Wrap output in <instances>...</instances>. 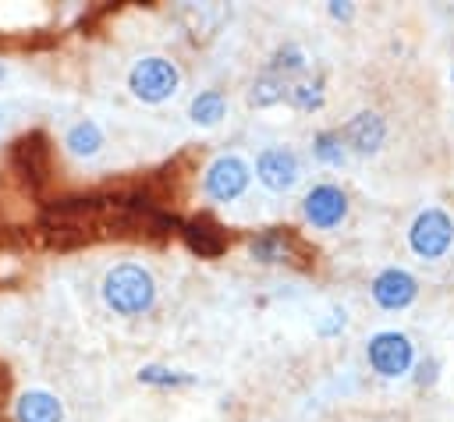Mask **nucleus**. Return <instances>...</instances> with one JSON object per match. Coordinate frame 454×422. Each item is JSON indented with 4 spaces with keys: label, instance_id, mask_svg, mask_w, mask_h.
I'll return each mask as SVG.
<instances>
[{
    "label": "nucleus",
    "instance_id": "nucleus-1",
    "mask_svg": "<svg viewBox=\"0 0 454 422\" xmlns=\"http://www.w3.org/2000/svg\"><path fill=\"white\" fill-rule=\"evenodd\" d=\"M103 305L114 316H142L156 301V280L145 266L138 262H117L103 273Z\"/></svg>",
    "mask_w": 454,
    "mask_h": 422
},
{
    "label": "nucleus",
    "instance_id": "nucleus-2",
    "mask_svg": "<svg viewBox=\"0 0 454 422\" xmlns=\"http://www.w3.org/2000/svg\"><path fill=\"white\" fill-rule=\"evenodd\" d=\"M177 85H181L177 64L160 57V53H149V57L135 60L131 71H128V89L142 103H163V99H170L177 92Z\"/></svg>",
    "mask_w": 454,
    "mask_h": 422
},
{
    "label": "nucleus",
    "instance_id": "nucleus-3",
    "mask_svg": "<svg viewBox=\"0 0 454 422\" xmlns=\"http://www.w3.org/2000/svg\"><path fill=\"white\" fill-rule=\"evenodd\" d=\"M408 245L419 259H443L454 248V216L440 206L422 209L408 227Z\"/></svg>",
    "mask_w": 454,
    "mask_h": 422
},
{
    "label": "nucleus",
    "instance_id": "nucleus-4",
    "mask_svg": "<svg viewBox=\"0 0 454 422\" xmlns=\"http://www.w3.org/2000/svg\"><path fill=\"white\" fill-rule=\"evenodd\" d=\"M365 358H369L372 372H380L387 379H397V376H404L415 365V344L401 330H380V333L369 337Z\"/></svg>",
    "mask_w": 454,
    "mask_h": 422
},
{
    "label": "nucleus",
    "instance_id": "nucleus-5",
    "mask_svg": "<svg viewBox=\"0 0 454 422\" xmlns=\"http://www.w3.org/2000/svg\"><path fill=\"white\" fill-rule=\"evenodd\" d=\"M248 181H252V167H248L241 156L227 152V156H216V160L206 167V174H202V191H206L213 202H234V199L248 188Z\"/></svg>",
    "mask_w": 454,
    "mask_h": 422
},
{
    "label": "nucleus",
    "instance_id": "nucleus-6",
    "mask_svg": "<svg viewBox=\"0 0 454 422\" xmlns=\"http://www.w3.org/2000/svg\"><path fill=\"white\" fill-rule=\"evenodd\" d=\"M255 177L270 191H291L298 184V177H301V160L287 145H270V149H262L255 156Z\"/></svg>",
    "mask_w": 454,
    "mask_h": 422
},
{
    "label": "nucleus",
    "instance_id": "nucleus-7",
    "mask_svg": "<svg viewBox=\"0 0 454 422\" xmlns=\"http://www.w3.org/2000/svg\"><path fill=\"white\" fill-rule=\"evenodd\" d=\"M415 298H419V280H415L408 270L387 266V270H380V273L372 277V301H376L380 309L401 312V309H408Z\"/></svg>",
    "mask_w": 454,
    "mask_h": 422
},
{
    "label": "nucleus",
    "instance_id": "nucleus-8",
    "mask_svg": "<svg viewBox=\"0 0 454 422\" xmlns=\"http://www.w3.org/2000/svg\"><path fill=\"white\" fill-rule=\"evenodd\" d=\"M301 213L316 231H330L348 216V195L337 184H316L301 199Z\"/></svg>",
    "mask_w": 454,
    "mask_h": 422
},
{
    "label": "nucleus",
    "instance_id": "nucleus-9",
    "mask_svg": "<svg viewBox=\"0 0 454 422\" xmlns=\"http://www.w3.org/2000/svg\"><path fill=\"white\" fill-rule=\"evenodd\" d=\"M340 142H344L351 152H358V156H372V152H380V145L387 142V124H383V117H380L376 110H362V113H355V117L340 128Z\"/></svg>",
    "mask_w": 454,
    "mask_h": 422
},
{
    "label": "nucleus",
    "instance_id": "nucleus-10",
    "mask_svg": "<svg viewBox=\"0 0 454 422\" xmlns=\"http://www.w3.org/2000/svg\"><path fill=\"white\" fill-rule=\"evenodd\" d=\"M14 422H64V404L50 390H25L14 401Z\"/></svg>",
    "mask_w": 454,
    "mask_h": 422
},
{
    "label": "nucleus",
    "instance_id": "nucleus-11",
    "mask_svg": "<svg viewBox=\"0 0 454 422\" xmlns=\"http://www.w3.org/2000/svg\"><path fill=\"white\" fill-rule=\"evenodd\" d=\"M64 149H67L71 156H78V160L96 156V152L103 149V128H99L92 117L74 121V124L64 131Z\"/></svg>",
    "mask_w": 454,
    "mask_h": 422
},
{
    "label": "nucleus",
    "instance_id": "nucleus-12",
    "mask_svg": "<svg viewBox=\"0 0 454 422\" xmlns=\"http://www.w3.org/2000/svg\"><path fill=\"white\" fill-rule=\"evenodd\" d=\"M11 156H14V163H18L21 170H28L32 177H43V170H46V160H50V145H46V135H39V131H28V135H21V138L11 145Z\"/></svg>",
    "mask_w": 454,
    "mask_h": 422
},
{
    "label": "nucleus",
    "instance_id": "nucleus-13",
    "mask_svg": "<svg viewBox=\"0 0 454 422\" xmlns=\"http://www.w3.org/2000/svg\"><path fill=\"white\" fill-rule=\"evenodd\" d=\"M188 117H192L199 128H216V124L227 117V99H223V92H220V89H202L199 96H192Z\"/></svg>",
    "mask_w": 454,
    "mask_h": 422
},
{
    "label": "nucleus",
    "instance_id": "nucleus-14",
    "mask_svg": "<svg viewBox=\"0 0 454 422\" xmlns=\"http://www.w3.org/2000/svg\"><path fill=\"white\" fill-rule=\"evenodd\" d=\"M301 71H305V53H301V46H294V43H284V46L273 53V60L266 64V74H273V78H280V82H287V85H291V78L301 74Z\"/></svg>",
    "mask_w": 454,
    "mask_h": 422
},
{
    "label": "nucleus",
    "instance_id": "nucleus-15",
    "mask_svg": "<svg viewBox=\"0 0 454 422\" xmlns=\"http://www.w3.org/2000/svg\"><path fill=\"white\" fill-rule=\"evenodd\" d=\"M280 99H287V82H280L273 74L255 78V85L248 89V103L252 106H277Z\"/></svg>",
    "mask_w": 454,
    "mask_h": 422
},
{
    "label": "nucleus",
    "instance_id": "nucleus-16",
    "mask_svg": "<svg viewBox=\"0 0 454 422\" xmlns=\"http://www.w3.org/2000/svg\"><path fill=\"white\" fill-rule=\"evenodd\" d=\"M312 156L326 167H340L344 163V142H340V131H319L312 138Z\"/></svg>",
    "mask_w": 454,
    "mask_h": 422
},
{
    "label": "nucleus",
    "instance_id": "nucleus-17",
    "mask_svg": "<svg viewBox=\"0 0 454 422\" xmlns=\"http://www.w3.org/2000/svg\"><path fill=\"white\" fill-rule=\"evenodd\" d=\"M287 103L294 110H319L323 106V82H291L287 85Z\"/></svg>",
    "mask_w": 454,
    "mask_h": 422
},
{
    "label": "nucleus",
    "instance_id": "nucleus-18",
    "mask_svg": "<svg viewBox=\"0 0 454 422\" xmlns=\"http://www.w3.org/2000/svg\"><path fill=\"white\" fill-rule=\"evenodd\" d=\"M138 383H149V387H188V383H195V376L177 372V369H163V365H145V369H138Z\"/></svg>",
    "mask_w": 454,
    "mask_h": 422
},
{
    "label": "nucleus",
    "instance_id": "nucleus-19",
    "mask_svg": "<svg viewBox=\"0 0 454 422\" xmlns=\"http://www.w3.org/2000/svg\"><path fill=\"white\" fill-rule=\"evenodd\" d=\"M248 252H252V259H259V262H284V259H287V245H284L280 234H262V238H255V241L248 245Z\"/></svg>",
    "mask_w": 454,
    "mask_h": 422
},
{
    "label": "nucleus",
    "instance_id": "nucleus-20",
    "mask_svg": "<svg viewBox=\"0 0 454 422\" xmlns=\"http://www.w3.org/2000/svg\"><path fill=\"white\" fill-rule=\"evenodd\" d=\"M188 245H192L199 255H216V252L223 248L220 234H216L213 227H206V223H192V227H188Z\"/></svg>",
    "mask_w": 454,
    "mask_h": 422
},
{
    "label": "nucleus",
    "instance_id": "nucleus-21",
    "mask_svg": "<svg viewBox=\"0 0 454 422\" xmlns=\"http://www.w3.org/2000/svg\"><path fill=\"white\" fill-rule=\"evenodd\" d=\"M330 316H333V319H330V323H323V326H319V333H337V330H344V309H333Z\"/></svg>",
    "mask_w": 454,
    "mask_h": 422
},
{
    "label": "nucleus",
    "instance_id": "nucleus-22",
    "mask_svg": "<svg viewBox=\"0 0 454 422\" xmlns=\"http://www.w3.org/2000/svg\"><path fill=\"white\" fill-rule=\"evenodd\" d=\"M433 379H436V362L429 358V362L419 365V383H433Z\"/></svg>",
    "mask_w": 454,
    "mask_h": 422
},
{
    "label": "nucleus",
    "instance_id": "nucleus-23",
    "mask_svg": "<svg viewBox=\"0 0 454 422\" xmlns=\"http://www.w3.org/2000/svg\"><path fill=\"white\" fill-rule=\"evenodd\" d=\"M330 14H333V18H351L355 7H351V4H330Z\"/></svg>",
    "mask_w": 454,
    "mask_h": 422
},
{
    "label": "nucleus",
    "instance_id": "nucleus-24",
    "mask_svg": "<svg viewBox=\"0 0 454 422\" xmlns=\"http://www.w3.org/2000/svg\"><path fill=\"white\" fill-rule=\"evenodd\" d=\"M7 390H11V376H7V369L0 365V401L7 397Z\"/></svg>",
    "mask_w": 454,
    "mask_h": 422
},
{
    "label": "nucleus",
    "instance_id": "nucleus-25",
    "mask_svg": "<svg viewBox=\"0 0 454 422\" xmlns=\"http://www.w3.org/2000/svg\"><path fill=\"white\" fill-rule=\"evenodd\" d=\"M4 78H7V67H4V64H0V85H4Z\"/></svg>",
    "mask_w": 454,
    "mask_h": 422
},
{
    "label": "nucleus",
    "instance_id": "nucleus-26",
    "mask_svg": "<svg viewBox=\"0 0 454 422\" xmlns=\"http://www.w3.org/2000/svg\"><path fill=\"white\" fill-rule=\"evenodd\" d=\"M450 82H454V67H450Z\"/></svg>",
    "mask_w": 454,
    "mask_h": 422
}]
</instances>
